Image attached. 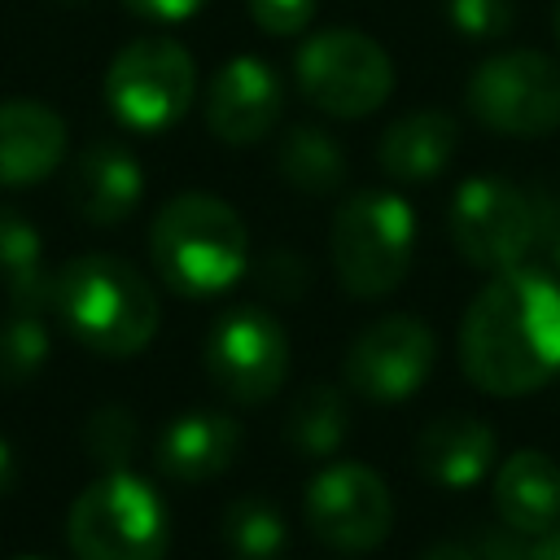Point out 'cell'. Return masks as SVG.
<instances>
[{
    "label": "cell",
    "instance_id": "cell-1",
    "mask_svg": "<svg viewBox=\"0 0 560 560\" xmlns=\"http://www.w3.org/2000/svg\"><path fill=\"white\" fill-rule=\"evenodd\" d=\"M459 363L494 398L542 389L560 372V280L525 262L494 271L459 319Z\"/></svg>",
    "mask_w": 560,
    "mask_h": 560
},
{
    "label": "cell",
    "instance_id": "cell-2",
    "mask_svg": "<svg viewBox=\"0 0 560 560\" xmlns=\"http://www.w3.org/2000/svg\"><path fill=\"white\" fill-rule=\"evenodd\" d=\"M48 306L61 315L70 337L96 354L127 359L140 354L158 332V293L153 284L114 254H79L57 267Z\"/></svg>",
    "mask_w": 560,
    "mask_h": 560
},
{
    "label": "cell",
    "instance_id": "cell-3",
    "mask_svg": "<svg viewBox=\"0 0 560 560\" xmlns=\"http://www.w3.org/2000/svg\"><path fill=\"white\" fill-rule=\"evenodd\" d=\"M149 254L175 293L214 298L241 280L249 262V228L223 197L179 192L158 210L149 228Z\"/></svg>",
    "mask_w": 560,
    "mask_h": 560
},
{
    "label": "cell",
    "instance_id": "cell-4",
    "mask_svg": "<svg viewBox=\"0 0 560 560\" xmlns=\"http://www.w3.org/2000/svg\"><path fill=\"white\" fill-rule=\"evenodd\" d=\"M332 271L350 298L394 293L416 258V214L407 197L385 188L350 192L332 214Z\"/></svg>",
    "mask_w": 560,
    "mask_h": 560
},
{
    "label": "cell",
    "instance_id": "cell-5",
    "mask_svg": "<svg viewBox=\"0 0 560 560\" xmlns=\"http://www.w3.org/2000/svg\"><path fill=\"white\" fill-rule=\"evenodd\" d=\"M66 542L74 560H162L171 542L166 503L144 477L105 472L70 503Z\"/></svg>",
    "mask_w": 560,
    "mask_h": 560
},
{
    "label": "cell",
    "instance_id": "cell-6",
    "mask_svg": "<svg viewBox=\"0 0 560 560\" xmlns=\"http://www.w3.org/2000/svg\"><path fill=\"white\" fill-rule=\"evenodd\" d=\"M293 74L302 96L332 118H368L394 92L389 52L372 35L346 26L311 35L293 57Z\"/></svg>",
    "mask_w": 560,
    "mask_h": 560
},
{
    "label": "cell",
    "instance_id": "cell-7",
    "mask_svg": "<svg viewBox=\"0 0 560 560\" xmlns=\"http://www.w3.org/2000/svg\"><path fill=\"white\" fill-rule=\"evenodd\" d=\"M468 109L481 127L516 140L560 131V61L538 48L486 57L468 79Z\"/></svg>",
    "mask_w": 560,
    "mask_h": 560
},
{
    "label": "cell",
    "instance_id": "cell-8",
    "mask_svg": "<svg viewBox=\"0 0 560 560\" xmlns=\"http://www.w3.org/2000/svg\"><path fill=\"white\" fill-rule=\"evenodd\" d=\"M197 96V66L184 44L149 35L114 52L105 70V101L114 118L131 131L175 127Z\"/></svg>",
    "mask_w": 560,
    "mask_h": 560
},
{
    "label": "cell",
    "instance_id": "cell-9",
    "mask_svg": "<svg viewBox=\"0 0 560 560\" xmlns=\"http://www.w3.org/2000/svg\"><path fill=\"white\" fill-rule=\"evenodd\" d=\"M451 241L468 267L508 271L538 241V201L503 175H472L451 197Z\"/></svg>",
    "mask_w": 560,
    "mask_h": 560
},
{
    "label": "cell",
    "instance_id": "cell-10",
    "mask_svg": "<svg viewBox=\"0 0 560 560\" xmlns=\"http://www.w3.org/2000/svg\"><path fill=\"white\" fill-rule=\"evenodd\" d=\"M206 376L232 402H267L289 376V332L262 306H236L206 332Z\"/></svg>",
    "mask_w": 560,
    "mask_h": 560
},
{
    "label": "cell",
    "instance_id": "cell-11",
    "mask_svg": "<svg viewBox=\"0 0 560 560\" xmlns=\"http://www.w3.org/2000/svg\"><path fill=\"white\" fill-rule=\"evenodd\" d=\"M302 516L306 529L332 547V551H372L389 538L394 525V499L389 486L354 459H337L324 464L302 494Z\"/></svg>",
    "mask_w": 560,
    "mask_h": 560
},
{
    "label": "cell",
    "instance_id": "cell-12",
    "mask_svg": "<svg viewBox=\"0 0 560 560\" xmlns=\"http://www.w3.org/2000/svg\"><path fill=\"white\" fill-rule=\"evenodd\" d=\"M433 359L438 341L424 319L381 315L350 341L341 359V381L368 402H402L429 381Z\"/></svg>",
    "mask_w": 560,
    "mask_h": 560
},
{
    "label": "cell",
    "instance_id": "cell-13",
    "mask_svg": "<svg viewBox=\"0 0 560 560\" xmlns=\"http://www.w3.org/2000/svg\"><path fill=\"white\" fill-rule=\"evenodd\" d=\"M284 114V83L262 57H232L219 66L206 92V127L223 144H258Z\"/></svg>",
    "mask_w": 560,
    "mask_h": 560
},
{
    "label": "cell",
    "instance_id": "cell-14",
    "mask_svg": "<svg viewBox=\"0 0 560 560\" xmlns=\"http://www.w3.org/2000/svg\"><path fill=\"white\" fill-rule=\"evenodd\" d=\"M494 451H499V438L481 416L446 411V416H433L420 429L416 468L442 490H468V486L486 481V472L494 464Z\"/></svg>",
    "mask_w": 560,
    "mask_h": 560
},
{
    "label": "cell",
    "instance_id": "cell-15",
    "mask_svg": "<svg viewBox=\"0 0 560 560\" xmlns=\"http://www.w3.org/2000/svg\"><path fill=\"white\" fill-rule=\"evenodd\" d=\"M66 192H70V206L79 210V219H88L96 228H114L140 206L144 171L131 158V149H122L114 140H96L74 158Z\"/></svg>",
    "mask_w": 560,
    "mask_h": 560
},
{
    "label": "cell",
    "instance_id": "cell-16",
    "mask_svg": "<svg viewBox=\"0 0 560 560\" xmlns=\"http://www.w3.org/2000/svg\"><path fill=\"white\" fill-rule=\"evenodd\" d=\"M241 438L245 433L228 411H206V407L184 411L158 438V468L171 481H184V486L210 481V477L232 468V459L241 451Z\"/></svg>",
    "mask_w": 560,
    "mask_h": 560
},
{
    "label": "cell",
    "instance_id": "cell-17",
    "mask_svg": "<svg viewBox=\"0 0 560 560\" xmlns=\"http://www.w3.org/2000/svg\"><path fill=\"white\" fill-rule=\"evenodd\" d=\"M494 512L529 538L551 534L560 525V464L538 446L512 451L494 468Z\"/></svg>",
    "mask_w": 560,
    "mask_h": 560
},
{
    "label": "cell",
    "instance_id": "cell-18",
    "mask_svg": "<svg viewBox=\"0 0 560 560\" xmlns=\"http://www.w3.org/2000/svg\"><path fill=\"white\" fill-rule=\"evenodd\" d=\"M66 158V122L39 101L0 105V184L26 188L52 175Z\"/></svg>",
    "mask_w": 560,
    "mask_h": 560
},
{
    "label": "cell",
    "instance_id": "cell-19",
    "mask_svg": "<svg viewBox=\"0 0 560 560\" xmlns=\"http://www.w3.org/2000/svg\"><path fill=\"white\" fill-rule=\"evenodd\" d=\"M459 149V122L446 109H416L385 127L376 144V162L394 184H429L438 179Z\"/></svg>",
    "mask_w": 560,
    "mask_h": 560
},
{
    "label": "cell",
    "instance_id": "cell-20",
    "mask_svg": "<svg viewBox=\"0 0 560 560\" xmlns=\"http://www.w3.org/2000/svg\"><path fill=\"white\" fill-rule=\"evenodd\" d=\"M350 438V407L341 385L315 381L284 411V442L302 459H332Z\"/></svg>",
    "mask_w": 560,
    "mask_h": 560
},
{
    "label": "cell",
    "instance_id": "cell-21",
    "mask_svg": "<svg viewBox=\"0 0 560 560\" xmlns=\"http://www.w3.org/2000/svg\"><path fill=\"white\" fill-rule=\"evenodd\" d=\"M0 284L9 289V302L22 311L48 306L52 276L44 271L39 232L9 206H0Z\"/></svg>",
    "mask_w": 560,
    "mask_h": 560
},
{
    "label": "cell",
    "instance_id": "cell-22",
    "mask_svg": "<svg viewBox=\"0 0 560 560\" xmlns=\"http://www.w3.org/2000/svg\"><path fill=\"white\" fill-rule=\"evenodd\" d=\"M276 171L298 192L324 197L346 184V153L324 127H289L276 149Z\"/></svg>",
    "mask_w": 560,
    "mask_h": 560
},
{
    "label": "cell",
    "instance_id": "cell-23",
    "mask_svg": "<svg viewBox=\"0 0 560 560\" xmlns=\"http://www.w3.org/2000/svg\"><path fill=\"white\" fill-rule=\"evenodd\" d=\"M223 547L232 560H280L289 547L284 512L258 494L232 499L223 508Z\"/></svg>",
    "mask_w": 560,
    "mask_h": 560
},
{
    "label": "cell",
    "instance_id": "cell-24",
    "mask_svg": "<svg viewBox=\"0 0 560 560\" xmlns=\"http://www.w3.org/2000/svg\"><path fill=\"white\" fill-rule=\"evenodd\" d=\"M48 359V328L39 311L13 306L0 319V385H22L31 381Z\"/></svg>",
    "mask_w": 560,
    "mask_h": 560
},
{
    "label": "cell",
    "instance_id": "cell-25",
    "mask_svg": "<svg viewBox=\"0 0 560 560\" xmlns=\"http://www.w3.org/2000/svg\"><path fill=\"white\" fill-rule=\"evenodd\" d=\"M136 438H140L136 416H131L127 407H118V402L96 407L92 420H88V429H83V446H88V455H92L105 472L127 468V459L136 455Z\"/></svg>",
    "mask_w": 560,
    "mask_h": 560
},
{
    "label": "cell",
    "instance_id": "cell-26",
    "mask_svg": "<svg viewBox=\"0 0 560 560\" xmlns=\"http://www.w3.org/2000/svg\"><path fill=\"white\" fill-rule=\"evenodd\" d=\"M446 22L468 39H499L516 22V0H442Z\"/></svg>",
    "mask_w": 560,
    "mask_h": 560
},
{
    "label": "cell",
    "instance_id": "cell-27",
    "mask_svg": "<svg viewBox=\"0 0 560 560\" xmlns=\"http://www.w3.org/2000/svg\"><path fill=\"white\" fill-rule=\"evenodd\" d=\"M245 9H249V18H254V26L262 31V35H298V31H306L311 22H315V9H319V0H245Z\"/></svg>",
    "mask_w": 560,
    "mask_h": 560
},
{
    "label": "cell",
    "instance_id": "cell-28",
    "mask_svg": "<svg viewBox=\"0 0 560 560\" xmlns=\"http://www.w3.org/2000/svg\"><path fill=\"white\" fill-rule=\"evenodd\" d=\"M262 289L276 293V298H284V302H293V298L306 289V267H302V258L289 254V249L271 254V258L262 262Z\"/></svg>",
    "mask_w": 560,
    "mask_h": 560
},
{
    "label": "cell",
    "instance_id": "cell-29",
    "mask_svg": "<svg viewBox=\"0 0 560 560\" xmlns=\"http://www.w3.org/2000/svg\"><path fill=\"white\" fill-rule=\"evenodd\" d=\"M529 534L512 529V525H490L481 538H477V556L481 560H534V547L525 542Z\"/></svg>",
    "mask_w": 560,
    "mask_h": 560
},
{
    "label": "cell",
    "instance_id": "cell-30",
    "mask_svg": "<svg viewBox=\"0 0 560 560\" xmlns=\"http://www.w3.org/2000/svg\"><path fill=\"white\" fill-rule=\"evenodd\" d=\"M127 13L144 18V22H158V26H171V22H188L206 0H122Z\"/></svg>",
    "mask_w": 560,
    "mask_h": 560
},
{
    "label": "cell",
    "instance_id": "cell-31",
    "mask_svg": "<svg viewBox=\"0 0 560 560\" xmlns=\"http://www.w3.org/2000/svg\"><path fill=\"white\" fill-rule=\"evenodd\" d=\"M420 560H481L477 556V547H468V542H455V538H446V542H433Z\"/></svg>",
    "mask_w": 560,
    "mask_h": 560
},
{
    "label": "cell",
    "instance_id": "cell-32",
    "mask_svg": "<svg viewBox=\"0 0 560 560\" xmlns=\"http://www.w3.org/2000/svg\"><path fill=\"white\" fill-rule=\"evenodd\" d=\"M534 560H560V525L534 542Z\"/></svg>",
    "mask_w": 560,
    "mask_h": 560
},
{
    "label": "cell",
    "instance_id": "cell-33",
    "mask_svg": "<svg viewBox=\"0 0 560 560\" xmlns=\"http://www.w3.org/2000/svg\"><path fill=\"white\" fill-rule=\"evenodd\" d=\"M13 472H18V464H13V451H9V442L0 438V494L13 486Z\"/></svg>",
    "mask_w": 560,
    "mask_h": 560
},
{
    "label": "cell",
    "instance_id": "cell-34",
    "mask_svg": "<svg viewBox=\"0 0 560 560\" xmlns=\"http://www.w3.org/2000/svg\"><path fill=\"white\" fill-rule=\"evenodd\" d=\"M542 241H547V258H551V267L560 271V228H551Z\"/></svg>",
    "mask_w": 560,
    "mask_h": 560
},
{
    "label": "cell",
    "instance_id": "cell-35",
    "mask_svg": "<svg viewBox=\"0 0 560 560\" xmlns=\"http://www.w3.org/2000/svg\"><path fill=\"white\" fill-rule=\"evenodd\" d=\"M551 26H556V44H560V0H556V22Z\"/></svg>",
    "mask_w": 560,
    "mask_h": 560
},
{
    "label": "cell",
    "instance_id": "cell-36",
    "mask_svg": "<svg viewBox=\"0 0 560 560\" xmlns=\"http://www.w3.org/2000/svg\"><path fill=\"white\" fill-rule=\"evenodd\" d=\"M22 560H44V556H22Z\"/></svg>",
    "mask_w": 560,
    "mask_h": 560
}]
</instances>
